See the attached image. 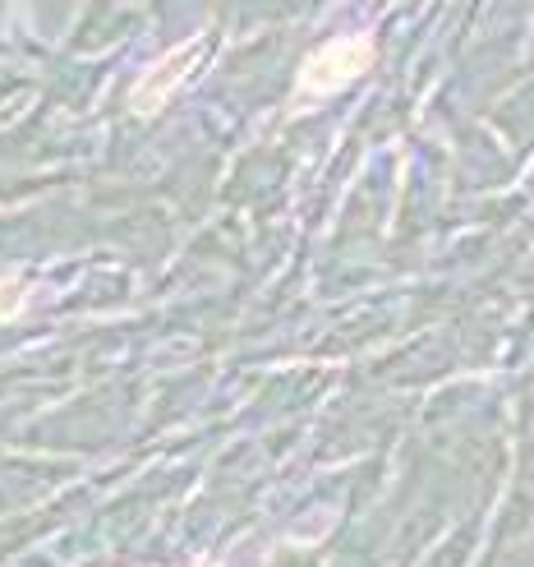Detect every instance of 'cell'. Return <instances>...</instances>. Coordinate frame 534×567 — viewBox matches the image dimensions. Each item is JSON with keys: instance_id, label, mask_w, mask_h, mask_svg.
<instances>
[{"instance_id": "277c9868", "label": "cell", "mask_w": 534, "mask_h": 567, "mask_svg": "<svg viewBox=\"0 0 534 567\" xmlns=\"http://www.w3.org/2000/svg\"><path fill=\"white\" fill-rule=\"evenodd\" d=\"M193 567H217V563H193Z\"/></svg>"}, {"instance_id": "6da1fadb", "label": "cell", "mask_w": 534, "mask_h": 567, "mask_svg": "<svg viewBox=\"0 0 534 567\" xmlns=\"http://www.w3.org/2000/svg\"><path fill=\"white\" fill-rule=\"evenodd\" d=\"M369 65H374V42L369 38H336L304 61L300 97H327L336 89H346L350 79H359Z\"/></svg>"}, {"instance_id": "3957f363", "label": "cell", "mask_w": 534, "mask_h": 567, "mask_svg": "<svg viewBox=\"0 0 534 567\" xmlns=\"http://www.w3.org/2000/svg\"><path fill=\"white\" fill-rule=\"evenodd\" d=\"M23 309V281L19 277H0V319H10Z\"/></svg>"}, {"instance_id": "7a4b0ae2", "label": "cell", "mask_w": 534, "mask_h": 567, "mask_svg": "<svg viewBox=\"0 0 534 567\" xmlns=\"http://www.w3.org/2000/svg\"><path fill=\"white\" fill-rule=\"evenodd\" d=\"M203 51H208V42L203 38H189L180 51H171V55H161V61L134 83V93H129V102H134V111L138 116H153V111L171 97L180 83L189 79V70L203 61Z\"/></svg>"}]
</instances>
